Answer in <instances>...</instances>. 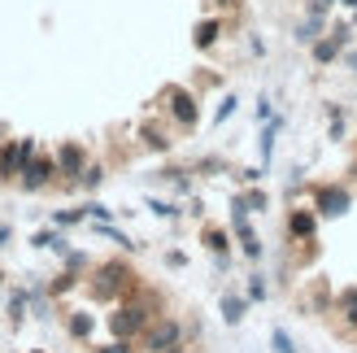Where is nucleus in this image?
<instances>
[{
    "label": "nucleus",
    "instance_id": "2",
    "mask_svg": "<svg viewBox=\"0 0 357 353\" xmlns=\"http://www.w3.org/2000/svg\"><path fill=\"white\" fill-rule=\"evenodd\" d=\"M52 170H57V162H52V157H31V162L22 166V188H26V192L44 188V183L52 179Z\"/></svg>",
    "mask_w": 357,
    "mask_h": 353
},
{
    "label": "nucleus",
    "instance_id": "11",
    "mask_svg": "<svg viewBox=\"0 0 357 353\" xmlns=\"http://www.w3.org/2000/svg\"><path fill=\"white\" fill-rule=\"evenodd\" d=\"M318 27H323V17H314V13H310L305 22L296 27V40H301V44H314V40H318Z\"/></svg>",
    "mask_w": 357,
    "mask_h": 353
},
{
    "label": "nucleus",
    "instance_id": "18",
    "mask_svg": "<svg viewBox=\"0 0 357 353\" xmlns=\"http://www.w3.org/2000/svg\"><path fill=\"white\" fill-rule=\"evenodd\" d=\"M236 105H240V100H236V96H227V100H222V105H218V122H227V118H231V114H236Z\"/></svg>",
    "mask_w": 357,
    "mask_h": 353
},
{
    "label": "nucleus",
    "instance_id": "8",
    "mask_svg": "<svg viewBox=\"0 0 357 353\" xmlns=\"http://www.w3.org/2000/svg\"><path fill=\"white\" fill-rule=\"evenodd\" d=\"M57 170H66V174H83V149H79V144H66V149L57 153Z\"/></svg>",
    "mask_w": 357,
    "mask_h": 353
},
{
    "label": "nucleus",
    "instance_id": "16",
    "mask_svg": "<svg viewBox=\"0 0 357 353\" xmlns=\"http://www.w3.org/2000/svg\"><path fill=\"white\" fill-rule=\"evenodd\" d=\"M70 331H75V336H87V331H92V319H87V314H75V319H70Z\"/></svg>",
    "mask_w": 357,
    "mask_h": 353
},
{
    "label": "nucleus",
    "instance_id": "1",
    "mask_svg": "<svg viewBox=\"0 0 357 353\" xmlns=\"http://www.w3.org/2000/svg\"><path fill=\"white\" fill-rule=\"evenodd\" d=\"M31 153H35V144H31V140H17V144H9L5 153H0V174H5V179H13V174H22V166L31 162Z\"/></svg>",
    "mask_w": 357,
    "mask_h": 353
},
{
    "label": "nucleus",
    "instance_id": "10",
    "mask_svg": "<svg viewBox=\"0 0 357 353\" xmlns=\"http://www.w3.org/2000/svg\"><path fill=\"white\" fill-rule=\"evenodd\" d=\"M288 232H292L296 240H310V236H314V214H305V209H296V214L288 218Z\"/></svg>",
    "mask_w": 357,
    "mask_h": 353
},
{
    "label": "nucleus",
    "instance_id": "12",
    "mask_svg": "<svg viewBox=\"0 0 357 353\" xmlns=\"http://www.w3.org/2000/svg\"><path fill=\"white\" fill-rule=\"evenodd\" d=\"M213 40H218V22H213V17H205V22L196 27V48H209Z\"/></svg>",
    "mask_w": 357,
    "mask_h": 353
},
{
    "label": "nucleus",
    "instance_id": "21",
    "mask_svg": "<svg viewBox=\"0 0 357 353\" xmlns=\"http://www.w3.org/2000/svg\"><path fill=\"white\" fill-rule=\"evenodd\" d=\"M153 214H162V218H174V205H166V201H153Z\"/></svg>",
    "mask_w": 357,
    "mask_h": 353
},
{
    "label": "nucleus",
    "instance_id": "22",
    "mask_svg": "<svg viewBox=\"0 0 357 353\" xmlns=\"http://www.w3.org/2000/svg\"><path fill=\"white\" fill-rule=\"evenodd\" d=\"M248 296H253V301H261V296H266V284H261V279H253V284H248Z\"/></svg>",
    "mask_w": 357,
    "mask_h": 353
},
{
    "label": "nucleus",
    "instance_id": "14",
    "mask_svg": "<svg viewBox=\"0 0 357 353\" xmlns=\"http://www.w3.org/2000/svg\"><path fill=\"white\" fill-rule=\"evenodd\" d=\"M35 244H40V249H66V240L57 232H40V236H35Z\"/></svg>",
    "mask_w": 357,
    "mask_h": 353
},
{
    "label": "nucleus",
    "instance_id": "23",
    "mask_svg": "<svg viewBox=\"0 0 357 353\" xmlns=\"http://www.w3.org/2000/svg\"><path fill=\"white\" fill-rule=\"evenodd\" d=\"M83 183H87V188H96V183H100V170H96V166H92V170H83Z\"/></svg>",
    "mask_w": 357,
    "mask_h": 353
},
{
    "label": "nucleus",
    "instance_id": "13",
    "mask_svg": "<svg viewBox=\"0 0 357 353\" xmlns=\"http://www.w3.org/2000/svg\"><path fill=\"white\" fill-rule=\"evenodd\" d=\"M222 319L227 323H240L244 319V301H240V296H222Z\"/></svg>",
    "mask_w": 357,
    "mask_h": 353
},
{
    "label": "nucleus",
    "instance_id": "19",
    "mask_svg": "<svg viewBox=\"0 0 357 353\" xmlns=\"http://www.w3.org/2000/svg\"><path fill=\"white\" fill-rule=\"evenodd\" d=\"M340 306H344V310H357V288H349V292H340Z\"/></svg>",
    "mask_w": 357,
    "mask_h": 353
},
{
    "label": "nucleus",
    "instance_id": "3",
    "mask_svg": "<svg viewBox=\"0 0 357 353\" xmlns=\"http://www.w3.org/2000/svg\"><path fill=\"white\" fill-rule=\"evenodd\" d=\"M349 205H353L349 188H323V192H318V214H327V218L349 214Z\"/></svg>",
    "mask_w": 357,
    "mask_h": 353
},
{
    "label": "nucleus",
    "instance_id": "20",
    "mask_svg": "<svg viewBox=\"0 0 357 353\" xmlns=\"http://www.w3.org/2000/svg\"><path fill=\"white\" fill-rule=\"evenodd\" d=\"M83 209H87V214H92V218H100V223L109 218V209H105V205H96V201H92V205H83Z\"/></svg>",
    "mask_w": 357,
    "mask_h": 353
},
{
    "label": "nucleus",
    "instance_id": "15",
    "mask_svg": "<svg viewBox=\"0 0 357 353\" xmlns=\"http://www.w3.org/2000/svg\"><path fill=\"white\" fill-rule=\"evenodd\" d=\"M271 340H275V353H296V349H292V340H288V331H283V327H275V336H271Z\"/></svg>",
    "mask_w": 357,
    "mask_h": 353
},
{
    "label": "nucleus",
    "instance_id": "4",
    "mask_svg": "<svg viewBox=\"0 0 357 353\" xmlns=\"http://www.w3.org/2000/svg\"><path fill=\"white\" fill-rule=\"evenodd\" d=\"M144 319H149L144 306H122V310L114 314V331H118V336H135V331L144 327Z\"/></svg>",
    "mask_w": 357,
    "mask_h": 353
},
{
    "label": "nucleus",
    "instance_id": "17",
    "mask_svg": "<svg viewBox=\"0 0 357 353\" xmlns=\"http://www.w3.org/2000/svg\"><path fill=\"white\" fill-rule=\"evenodd\" d=\"M205 240H209V249H213V253H227V236H222V232H209Z\"/></svg>",
    "mask_w": 357,
    "mask_h": 353
},
{
    "label": "nucleus",
    "instance_id": "24",
    "mask_svg": "<svg viewBox=\"0 0 357 353\" xmlns=\"http://www.w3.org/2000/svg\"><path fill=\"white\" fill-rule=\"evenodd\" d=\"M100 353H127V345H122V340H118V345H105Z\"/></svg>",
    "mask_w": 357,
    "mask_h": 353
},
{
    "label": "nucleus",
    "instance_id": "6",
    "mask_svg": "<svg viewBox=\"0 0 357 353\" xmlns=\"http://www.w3.org/2000/svg\"><path fill=\"white\" fill-rule=\"evenodd\" d=\"M149 349H153V353L178 349V323H157V327L149 331Z\"/></svg>",
    "mask_w": 357,
    "mask_h": 353
},
{
    "label": "nucleus",
    "instance_id": "25",
    "mask_svg": "<svg viewBox=\"0 0 357 353\" xmlns=\"http://www.w3.org/2000/svg\"><path fill=\"white\" fill-rule=\"evenodd\" d=\"M344 66H349V70H357V52H344Z\"/></svg>",
    "mask_w": 357,
    "mask_h": 353
},
{
    "label": "nucleus",
    "instance_id": "7",
    "mask_svg": "<svg viewBox=\"0 0 357 353\" xmlns=\"http://www.w3.org/2000/svg\"><path fill=\"white\" fill-rule=\"evenodd\" d=\"M340 52H344V40H340V35H327V40H314V61H318V66L335 61Z\"/></svg>",
    "mask_w": 357,
    "mask_h": 353
},
{
    "label": "nucleus",
    "instance_id": "5",
    "mask_svg": "<svg viewBox=\"0 0 357 353\" xmlns=\"http://www.w3.org/2000/svg\"><path fill=\"white\" fill-rule=\"evenodd\" d=\"M127 279H131V275L122 271L118 262H109V266H100V279H96V288H92V292H96L100 301H105V296H114V292H118L122 284H127Z\"/></svg>",
    "mask_w": 357,
    "mask_h": 353
},
{
    "label": "nucleus",
    "instance_id": "9",
    "mask_svg": "<svg viewBox=\"0 0 357 353\" xmlns=\"http://www.w3.org/2000/svg\"><path fill=\"white\" fill-rule=\"evenodd\" d=\"M170 100H174V118L192 127V122H196V100H192L188 92H170Z\"/></svg>",
    "mask_w": 357,
    "mask_h": 353
},
{
    "label": "nucleus",
    "instance_id": "26",
    "mask_svg": "<svg viewBox=\"0 0 357 353\" xmlns=\"http://www.w3.org/2000/svg\"><path fill=\"white\" fill-rule=\"evenodd\" d=\"M349 323H353V327H357V310H349Z\"/></svg>",
    "mask_w": 357,
    "mask_h": 353
},
{
    "label": "nucleus",
    "instance_id": "27",
    "mask_svg": "<svg viewBox=\"0 0 357 353\" xmlns=\"http://www.w3.org/2000/svg\"><path fill=\"white\" fill-rule=\"evenodd\" d=\"M222 5H227V0H222Z\"/></svg>",
    "mask_w": 357,
    "mask_h": 353
}]
</instances>
